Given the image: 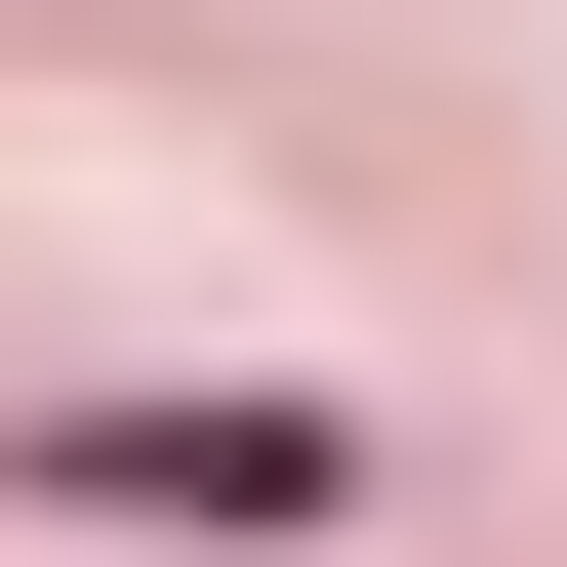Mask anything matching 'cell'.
Listing matches in <instances>:
<instances>
[{
    "label": "cell",
    "mask_w": 567,
    "mask_h": 567,
    "mask_svg": "<svg viewBox=\"0 0 567 567\" xmlns=\"http://www.w3.org/2000/svg\"><path fill=\"white\" fill-rule=\"evenodd\" d=\"M41 486H122V527H324V486H365V446H324V405H82V446H41Z\"/></svg>",
    "instance_id": "cell-1"
}]
</instances>
